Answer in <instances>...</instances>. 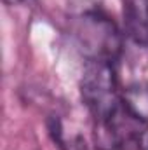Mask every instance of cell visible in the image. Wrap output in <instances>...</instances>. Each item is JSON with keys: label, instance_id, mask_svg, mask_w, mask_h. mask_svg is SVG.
I'll return each instance as SVG.
<instances>
[{"label": "cell", "instance_id": "7a4b0ae2", "mask_svg": "<svg viewBox=\"0 0 148 150\" xmlns=\"http://www.w3.org/2000/svg\"><path fill=\"white\" fill-rule=\"evenodd\" d=\"M75 35L80 49L87 54V59H103L113 63L122 47L120 33L115 23L101 12L84 14L77 21Z\"/></svg>", "mask_w": 148, "mask_h": 150}, {"label": "cell", "instance_id": "6da1fadb", "mask_svg": "<svg viewBox=\"0 0 148 150\" xmlns=\"http://www.w3.org/2000/svg\"><path fill=\"white\" fill-rule=\"evenodd\" d=\"M82 98L96 122L108 119L122 105L117 93V77L111 61L87 59L80 82Z\"/></svg>", "mask_w": 148, "mask_h": 150}, {"label": "cell", "instance_id": "277c9868", "mask_svg": "<svg viewBox=\"0 0 148 150\" xmlns=\"http://www.w3.org/2000/svg\"><path fill=\"white\" fill-rule=\"evenodd\" d=\"M5 4H11V5H14V4H19L21 0H4Z\"/></svg>", "mask_w": 148, "mask_h": 150}, {"label": "cell", "instance_id": "3957f363", "mask_svg": "<svg viewBox=\"0 0 148 150\" xmlns=\"http://www.w3.org/2000/svg\"><path fill=\"white\" fill-rule=\"evenodd\" d=\"M125 21L131 35L140 44L148 45V0H129Z\"/></svg>", "mask_w": 148, "mask_h": 150}]
</instances>
